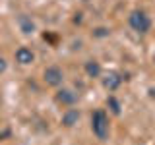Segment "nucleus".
Instances as JSON below:
<instances>
[{"label": "nucleus", "mask_w": 155, "mask_h": 145, "mask_svg": "<svg viewBox=\"0 0 155 145\" xmlns=\"http://www.w3.org/2000/svg\"><path fill=\"white\" fill-rule=\"evenodd\" d=\"M78 120H80V112H78L76 108H68L64 114H62V124L66 126V128H72L74 124H78Z\"/></svg>", "instance_id": "6e6552de"}, {"label": "nucleus", "mask_w": 155, "mask_h": 145, "mask_svg": "<svg viewBox=\"0 0 155 145\" xmlns=\"http://www.w3.org/2000/svg\"><path fill=\"white\" fill-rule=\"evenodd\" d=\"M84 2H87V0H84Z\"/></svg>", "instance_id": "4468645a"}, {"label": "nucleus", "mask_w": 155, "mask_h": 145, "mask_svg": "<svg viewBox=\"0 0 155 145\" xmlns=\"http://www.w3.org/2000/svg\"><path fill=\"white\" fill-rule=\"evenodd\" d=\"M56 101H58L60 105L72 106V105H76L78 95H76L72 89H58V93H56Z\"/></svg>", "instance_id": "423d86ee"}, {"label": "nucleus", "mask_w": 155, "mask_h": 145, "mask_svg": "<svg viewBox=\"0 0 155 145\" xmlns=\"http://www.w3.org/2000/svg\"><path fill=\"white\" fill-rule=\"evenodd\" d=\"M128 23H130V27L138 33H147L149 27H151V19H149V16L143 10H134L128 18Z\"/></svg>", "instance_id": "f03ea898"}, {"label": "nucleus", "mask_w": 155, "mask_h": 145, "mask_svg": "<svg viewBox=\"0 0 155 145\" xmlns=\"http://www.w3.org/2000/svg\"><path fill=\"white\" fill-rule=\"evenodd\" d=\"M85 74L89 77H99L101 76V64L95 60H87L85 62Z\"/></svg>", "instance_id": "1a4fd4ad"}, {"label": "nucleus", "mask_w": 155, "mask_h": 145, "mask_svg": "<svg viewBox=\"0 0 155 145\" xmlns=\"http://www.w3.org/2000/svg\"><path fill=\"white\" fill-rule=\"evenodd\" d=\"M107 106H109V108H110V112H113V114H116V116H118L120 112H122V106H120L118 99H116L114 95H110L109 99H107Z\"/></svg>", "instance_id": "9d476101"}, {"label": "nucleus", "mask_w": 155, "mask_h": 145, "mask_svg": "<svg viewBox=\"0 0 155 145\" xmlns=\"http://www.w3.org/2000/svg\"><path fill=\"white\" fill-rule=\"evenodd\" d=\"M43 79H45L47 85L58 87V85H62V81H64V74H62V70L58 66H51V68H47V70H45Z\"/></svg>", "instance_id": "7ed1b4c3"}, {"label": "nucleus", "mask_w": 155, "mask_h": 145, "mask_svg": "<svg viewBox=\"0 0 155 145\" xmlns=\"http://www.w3.org/2000/svg\"><path fill=\"white\" fill-rule=\"evenodd\" d=\"M33 60H35V54H33L31 48H27V47H19L18 50H16V62H18V64H21V66H29Z\"/></svg>", "instance_id": "20e7f679"}, {"label": "nucleus", "mask_w": 155, "mask_h": 145, "mask_svg": "<svg viewBox=\"0 0 155 145\" xmlns=\"http://www.w3.org/2000/svg\"><path fill=\"white\" fill-rule=\"evenodd\" d=\"M91 130L101 141H105L109 137V116H107L105 110H95L91 114Z\"/></svg>", "instance_id": "f257e3e1"}, {"label": "nucleus", "mask_w": 155, "mask_h": 145, "mask_svg": "<svg viewBox=\"0 0 155 145\" xmlns=\"http://www.w3.org/2000/svg\"><path fill=\"white\" fill-rule=\"evenodd\" d=\"M95 35H97V37H105V35H109V31L101 27V29H97V33H95Z\"/></svg>", "instance_id": "9b49d317"}, {"label": "nucleus", "mask_w": 155, "mask_h": 145, "mask_svg": "<svg viewBox=\"0 0 155 145\" xmlns=\"http://www.w3.org/2000/svg\"><path fill=\"white\" fill-rule=\"evenodd\" d=\"M4 70H6V60H4V58L0 56V74H2Z\"/></svg>", "instance_id": "f8f14e48"}, {"label": "nucleus", "mask_w": 155, "mask_h": 145, "mask_svg": "<svg viewBox=\"0 0 155 145\" xmlns=\"http://www.w3.org/2000/svg\"><path fill=\"white\" fill-rule=\"evenodd\" d=\"M153 62H155V54H153Z\"/></svg>", "instance_id": "ddd939ff"}, {"label": "nucleus", "mask_w": 155, "mask_h": 145, "mask_svg": "<svg viewBox=\"0 0 155 145\" xmlns=\"http://www.w3.org/2000/svg\"><path fill=\"white\" fill-rule=\"evenodd\" d=\"M120 83H122V77H120V74H116V72H109L103 77V87L109 91H116L120 87Z\"/></svg>", "instance_id": "39448f33"}, {"label": "nucleus", "mask_w": 155, "mask_h": 145, "mask_svg": "<svg viewBox=\"0 0 155 145\" xmlns=\"http://www.w3.org/2000/svg\"><path fill=\"white\" fill-rule=\"evenodd\" d=\"M18 25H19V29H21V33H25V35L35 33V23H33V19L29 16H19L18 18Z\"/></svg>", "instance_id": "0eeeda50"}]
</instances>
